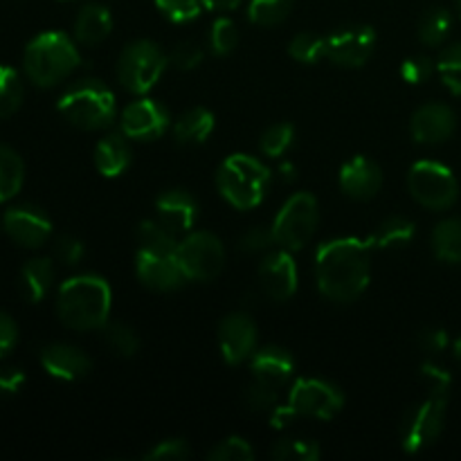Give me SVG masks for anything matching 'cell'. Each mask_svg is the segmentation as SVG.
<instances>
[{"label":"cell","mask_w":461,"mask_h":461,"mask_svg":"<svg viewBox=\"0 0 461 461\" xmlns=\"http://www.w3.org/2000/svg\"><path fill=\"white\" fill-rule=\"evenodd\" d=\"M318 288L327 300L349 304L358 300L372 277V246L369 241L345 237L320 246L315 255Z\"/></svg>","instance_id":"6da1fadb"},{"label":"cell","mask_w":461,"mask_h":461,"mask_svg":"<svg viewBox=\"0 0 461 461\" xmlns=\"http://www.w3.org/2000/svg\"><path fill=\"white\" fill-rule=\"evenodd\" d=\"M113 293L99 275H77L61 284L57 293V315L68 329L95 331L108 322Z\"/></svg>","instance_id":"7a4b0ae2"},{"label":"cell","mask_w":461,"mask_h":461,"mask_svg":"<svg viewBox=\"0 0 461 461\" xmlns=\"http://www.w3.org/2000/svg\"><path fill=\"white\" fill-rule=\"evenodd\" d=\"M81 63V54L63 32H43L27 43L23 66L32 84L50 88L59 84Z\"/></svg>","instance_id":"3957f363"},{"label":"cell","mask_w":461,"mask_h":461,"mask_svg":"<svg viewBox=\"0 0 461 461\" xmlns=\"http://www.w3.org/2000/svg\"><path fill=\"white\" fill-rule=\"evenodd\" d=\"M59 113L72 126L84 131H99L113 124L117 117V99L104 81L95 77L75 81L59 97Z\"/></svg>","instance_id":"277c9868"},{"label":"cell","mask_w":461,"mask_h":461,"mask_svg":"<svg viewBox=\"0 0 461 461\" xmlns=\"http://www.w3.org/2000/svg\"><path fill=\"white\" fill-rule=\"evenodd\" d=\"M270 185V171L257 158L246 153H234L216 174V187L221 196L237 210H252L266 198Z\"/></svg>","instance_id":"5b68a950"},{"label":"cell","mask_w":461,"mask_h":461,"mask_svg":"<svg viewBox=\"0 0 461 461\" xmlns=\"http://www.w3.org/2000/svg\"><path fill=\"white\" fill-rule=\"evenodd\" d=\"M169 68V59L153 41H133L117 61V81L133 95H147Z\"/></svg>","instance_id":"8992f818"},{"label":"cell","mask_w":461,"mask_h":461,"mask_svg":"<svg viewBox=\"0 0 461 461\" xmlns=\"http://www.w3.org/2000/svg\"><path fill=\"white\" fill-rule=\"evenodd\" d=\"M320 223L318 198L309 192H297L284 203L279 214L275 216L273 237L275 243L284 250H300L315 234Z\"/></svg>","instance_id":"52a82bcc"},{"label":"cell","mask_w":461,"mask_h":461,"mask_svg":"<svg viewBox=\"0 0 461 461\" xmlns=\"http://www.w3.org/2000/svg\"><path fill=\"white\" fill-rule=\"evenodd\" d=\"M408 189L419 205L435 212L453 207L459 196V185L453 171L435 160H419L410 167Z\"/></svg>","instance_id":"ba28073f"},{"label":"cell","mask_w":461,"mask_h":461,"mask_svg":"<svg viewBox=\"0 0 461 461\" xmlns=\"http://www.w3.org/2000/svg\"><path fill=\"white\" fill-rule=\"evenodd\" d=\"M176 261L189 282H210L223 270L225 248L216 234L189 232L176 250Z\"/></svg>","instance_id":"9c48e42d"},{"label":"cell","mask_w":461,"mask_h":461,"mask_svg":"<svg viewBox=\"0 0 461 461\" xmlns=\"http://www.w3.org/2000/svg\"><path fill=\"white\" fill-rule=\"evenodd\" d=\"M286 405L295 417L331 421L342 412L345 396L333 383L322 378H302L293 385Z\"/></svg>","instance_id":"30bf717a"},{"label":"cell","mask_w":461,"mask_h":461,"mask_svg":"<svg viewBox=\"0 0 461 461\" xmlns=\"http://www.w3.org/2000/svg\"><path fill=\"white\" fill-rule=\"evenodd\" d=\"M446 405H448V396L430 392V396L421 405L405 414L403 428H401L405 453H421L423 448L439 439L446 421Z\"/></svg>","instance_id":"8fae6325"},{"label":"cell","mask_w":461,"mask_h":461,"mask_svg":"<svg viewBox=\"0 0 461 461\" xmlns=\"http://www.w3.org/2000/svg\"><path fill=\"white\" fill-rule=\"evenodd\" d=\"M376 32L369 25H347L327 36V59L342 68H360L372 59Z\"/></svg>","instance_id":"7c38bea8"},{"label":"cell","mask_w":461,"mask_h":461,"mask_svg":"<svg viewBox=\"0 0 461 461\" xmlns=\"http://www.w3.org/2000/svg\"><path fill=\"white\" fill-rule=\"evenodd\" d=\"M122 133L129 140H142V142H151V140L162 138L167 129L171 126V115L162 104L156 99H135L129 106L122 111L120 115Z\"/></svg>","instance_id":"4fadbf2b"},{"label":"cell","mask_w":461,"mask_h":461,"mask_svg":"<svg viewBox=\"0 0 461 461\" xmlns=\"http://www.w3.org/2000/svg\"><path fill=\"white\" fill-rule=\"evenodd\" d=\"M3 230L23 248H41L52 234V221L41 207L16 205L3 214Z\"/></svg>","instance_id":"5bb4252c"},{"label":"cell","mask_w":461,"mask_h":461,"mask_svg":"<svg viewBox=\"0 0 461 461\" xmlns=\"http://www.w3.org/2000/svg\"><path fill=\"white\" fill-rule=\"evenodd\" d=\"M259 286L273 302H286L297 293V264L291 250L268 252L259 266Z\"/></svg>","instance_id":"9a60e30c"},{"label":"cell","mask_w":461,"mask_h":461,"mask_svg":"<svg viewBox=\"0 0 461 461\" xmlns=\"http://www.w3.org/2000/svg\"><path fill=\"white\" fill-rule=\"evenodd\" d=\"M219 349L228 365H241L257 351V324L248 315L232 313L219 324Z\"/></svg>","instance_id":"2e32d148"},{"label":"cell","mask_w":461,"mask_h":461,"mask_svg":"<svg viewBox=\"0 0 461 461\" xmlns=\"http://www.w3.org/2000/svg\"><path fill=\"white\" fill-rule=\"evenodd\" d=\"M135 273L147 288L158 293H169L183 286L185 275L180 270L176 255H160V252L138 250L135 257Z\"/></svg>","instance_id":"e0dca14e"},{"label":"cell","mask_w":461,"mask_h":461,"mask_svg":"<svg viewBox=\"0 0 461 461\" xmlns=\"http://www.w3.org/2000/svg\"><path fill=\"white\" fill-rule=\"evenodd\" d=\"M455 126H457V117L453 108L439 102L423 104L412 115V138L419 144L432 147V144L446 142L455 133Z\"/></svg>","instance_id":"ac0fdd59"},{"label":"cell","mask_w":461,"mask_h":461,"mask_svg":"<svg viewBox=\"0 0 461 461\" xmlns=\"http://www.w3.org/2000/svg\"><path fill=\"white\" fill-rule=\"evenodd\" d=\"M41 365H43V369L50 376L68 383L86 378L90 367H93L90 358L79 347L66 345V342H52V345L43 347V351H41Z\"/></svg>","instance_id":"d6986e66"},{"label":"cell","mask_w":461,"mask_h":461,"mask_svg":"<svg viewBox=\"0 0 461 461\" xmlns=\"http://www.w3.org/2000/svg\"><path fill=\"white\" fill-rule=\"evenodd\" d=\"M342 192L356 201H369L376 196L383 187L381 167L367 156H354L347 160L340 169Z\"/></svg>","instance_id":"ffe728a7"},{"label":"cell","mask_w":461,"mask_h":461,"mask_svg":"<svg viewBox=\"0 0 461 461\" xmlns=\"http://www.w3.org/2000/svg\"><path fill=\"white\" fill-rule=\"evenodd\" d=\"M250 372L255 381L282 390L295 374V358H293L291 351L282 349L277 345L261 347L250 356Z\"/></svg>","instance_id":"44dd1931"},{"label":"cell","mask_w":461,"mask_h":461,"mask_svg":"<svg viewBox=\"0 0 461 461\" xmlns=\"http://www.w3.org/2000/svg\"><path fill=\"white\" fill-rule=\"evenodd\" d=\"M156 219L171 232H189L198 219V203L185 189H169L156 201Z\"/></svg>","instance_id":"7402d4cb"},{"label":"cell","mask_w":461,"mask_h":461,"mask_svg":"<svg viewBox=\"0 0 461 461\" xmlns=\"http://www.w3.org/2000/svg\"><path fill=\"white\" fill-rule=\"evenodd\" d=\"M131 165V147L129 138H122L120 133H108L95 147V167L106 178H117L124 174Z\"/></svg>","instance_id":"603a6c76"},{"label":"cell","mask_w":461,"mask_h":461,"mask_svg":"<svg viewBox=\"0 0 461 461\" xmlns=\"http://www.w3.org/2000/svg\"><path fill=\"white\" fill-rule=\"evenodd\" d=\"M113 32V14L111 9L99 3H88L81 7L79 16L75 21V39L81 45H99L108 39Z\"/></svg>","instance_id":"cb8c5ba5"},{"label":"cell","mask_w":461,"mask_h":461,"mask_svg":"<svg viewBox=\"0 0 461 461\" xmlns=\"http://www.w3.org/2000/svg\"><path fill=\"white\" fill-rule=\"evenodd\" d=\"M216 120L214 113L207 111V108L196 106L185 111L183 115L176 120L174 124V135L180 144H189V147H196V144L207 142V138L214 131Z\"/></svg>","instance_id":"d4e9b609"},{"label":"cell","mask_w":461,"mask_h":461,"mask_svg":"<svg viewBox=\"0 0 461 461\" xmlns=\"http://www.w3.org/2000/svg\"><path fill=\"white\" fill-rule=\"evenodd\" d=\"M54 282V264L48 257H36L30 259L21 270V288L23 295L30 302L45 300Z\"/></svg>","instance_id":"484cf974"},{"label":"cell","mask_w":461,"mask_h":461,"mask_svg":"<svg viewBox=\"0 0 461 461\" xmlns=\"http://www.w3.org/2000/svg\"><path fill=\"white\" fill-rule=\"evenodd\" d=\"M25 183L23 158L7 144H0V203H7L21 192Z\"/></svg>","instance_id":"4316f807"},{"label":"cell","mask_w":461,"mask_h":461,"mask_svg":"<svg viewBox=\"0 0 461 461\" xmlns=\"http://www.w3.org/2000/svg\"><path fill=\"white\" fill-rule=\"evenodd\" d=\"M432 250L446 264H461V219H446L432 232Z\"/></svg>","instance_id":"83f0119b"},{"label":"cell","mask_w":461,"mask_h":461,"mask_svg":"<svg viewBox=\"0 0 461 461\" xmlns=\"http://www.w3.org/2000/svg\"><path fill=\"white\" fill-rule=\"evenodd\" d=\"M138 246L140 250L176 255V250H178V239H176V232H171L160 221L149 219L138 225Z\"/></svg>","instance_id":"f1b7e54d"},{"label":"cell","mask_w":461,"mask_h":461,"mask_svg":"<svg viewBox=\"0 0 461 461\" xmlns=\"http://www.w3.org/2000/svg\"><path fill=\"white\" fill-rule=\"evenodd\" d=\"M414 239V223L405 216H390L369 239L372 248H403Z\"/></svg>","instance_id":"f546056e"},{"label":"cell","mask_w":461,"mask_h":461,"mask_svg":"<svg viewBox=\"0 0 461 461\" xmlns=\"http://www.w3.org/2000/svg\"><path fill=\"white\" fill-rule=\"evenodd\" d=\"M450 25H453V16L446 7H430L426 9V14L421 16V23H419V39H421L423 45H430V48H437V45L444 43L450 34Z\"/></svg>","instance_id":"4dcf8cb0"},{"label":"cell","mask_w":461,"mask_h":461,"mask_svg":"<svg viewBox=\"0 0 461 461\" xmlns=\"http://www.w3.org/2000/svg\"><path fill=\"white\" fill-rule=\"evenodd\" d=\"M293 9V0H250L248 3V18L261 27L279 25L288 18Z\"/></svg>","instance_id":"1f68e13d"},{"label":"cell","mask_w":461,"mask_h":461,"mask_svg":"<svg viewBox=\"0 0 461 461\" xmlns=\"http://www.w3.org/2000/svg\"><path fill=\"white\" fill-rule=\"evenodd\" d=\"M104 342L120 358H133L140 349V338L129 324H104Z\"/></svg>","instance_id":"d6a6232c"},{"label":"cell","mask_w":461,"mask_h":461,"mask_svg":"<svg viewBox=\"0 0 461 461\" xmlns=\"http://www.w3.org/2000/svg\"><path fill=\"white\" fill-rule=\"evenodd\" d=\"M23 102V81L14 68L0 63V117H9Z\"/></svg>","instance_id":"836d02e7"},{"label":"cell","mask_w":461,"mask_h":461,"mask_svg":"<svg viewBox=\"0 0 461 461\" xmlns=\"http://www.w3.org/2000/svg\"><path fill=\"white\" fill-rule=\"evenodd\" d=\"M288 54L295 61L313 66L320 59H327V39H322L318 34H311V32H302V34L293 36L291 45H288Z\"/></svg>","instance_id":"e575fe53"},{"label":"cell","mask_w":461,"mask_h":461,"mask_svg":"<svg viewBox=\"0 0 461 461\" xmlns=\"http://www.w3.org/2000/svg\"><path fill=\"white\" fill-rule=\"evenodd\" d=\"M277 461H315L322 457V450L315 441L306 439H282L270 450Z\"/></svg>","instance_id":"d590c367"},{"label":"cell","mask_w":461,"mask_h":461,"mask_svg":"<svg viewBox=\"0 0 461 461\" xmlns=\"http://www.w3.org/2000/svg\"><path fill=\"white\" fill-rule=\"evenodd\" d=\"M293 140H295V129L288 122H279L273 124L259 140V149L264 156L268 158H279L291 149Z\"/></svg>","instance_id":"8d00e7d4"},{"label":"cell","mask_w":461,"mask_h":461,"mask_svg":"<svg viewBox=\"0 0 461 461\" xmlns=\"http://www.w3.org/2000/svg\"><path fill=\"white\" fill-rule=\"evenodd\" d=\"M239 43V30L234 25L232 18H216L212 23V30H210V48L212 52L219 54V57H228V54L234 52Z\"/></svg>","instance_id":"74e56055"},{"label":"cell","mask_w":461,"mask_h":461,"mask_svg":"<svg viewBox=\"0 0 461 461\" xmlns=\"http://www.w3.org/2000/svg\"><path fill=\"white\" fill-rule=\"evenodd\" d=\"M437 70H439L441 81L455 95H461V43L450 45L441 52L439 61H437Z\"/></svg>","instance_id":"f35d334b"},{"label":"cell","mask_w":461,"mask_h":461,"mask_svg":"<svg viewBox=\"0 0 461 461\" xmlns=\"http://www.w3.org/2000/svg\"><path fill=\"white\" fill-rule=\"evenodd\" d=\"M156 7L171 23H192L201 16L203 0H156Z\"/></svg>","instance_id":"ab89813d"},{"label":"cell","mask_w":461,"mask_h":461,"mask_svg":"<svg viewBox=\"0 0 461 461\" xmlns=\"http://www.w3.org/2000/svg\"><path fill=\"white\" fill-rule=\"evenodd\" d=\"M207 457L214 461H250L255 459V450L248 444L243 437H228V439L219 441L214 448L207 453Z\"/></svg>","instance_id":"60d3db41"},{"label":"cell","mask_w":461,"mask_h":461,"mask_svg":"<svg viewBox=\"0 0 461 461\" xmlns=\"http://www.w3.org/2000/svg\"><path fill=\"white\" fill-rule=\"evenodd\" d=\"M203 57H205V52H203V48L196 41H183V43H178L169 54H167L169 66L183 72H189L194 70V68L201 66Z\"/></svg>","instance_id":"b9f144b4"},{"label":"cell","mask_w":461,"mask_h":461,"mask_svg":"<svg viewBox=\"0 0 461 461\" xmlns=\"http://www.w3.org/2000/svg\"><path fill=\"white\" fill-rule=\"evenodd\" d=\"M246 403L255 412H273L279 405V390L261 381H255L246 390Z\"/></svg>","instance_id":"7bdbcfd3"},{"label":"cell","mask_w":461,"mask_h":461,"mask_svg":"<svg viewBox=\"0 0 461 461\" xmlns=\"http://www.w3.org/2000/svg\"><path fill=\"white\" fill-rule=\"evenodd\" d=\"M189 457V444L183 439H165L144 453L147 461H183Z\"/></svg>","instance_id":"ee69618b"},{"label":"cell","mask_w":461,"mask_h":461,"mask_svg":"<svg viewBox=\"0 0 461 461\" xmlns=\"http://www.w3.org/2000/svg\"><path fill=\"white\" fill-rule=\"evenodd\" d=\"M432 70H435V63H432L430 57H423V54H417V57L405 59L403 66H401V77L408 84L417 86L423 84L432 77Z\"/></svg>","instance_id":"f6af8a7d"},{"label":"cell","mask_w":461,"mask_h":461,"mask_svg":"<svg viewBox=\"0 0 461 461\" xmlns=\"http://www.w3.org/2000/svg\"><path fill=\"white\" fill-rule=\"evenodd\" d=\"M270 246H275L273 228H264V225H257V228H250L239 241V248L246 255H257V252H266Z\"/></svg>","instance_id":"bcb514c9"},{"label":"cell","mask_w":461,"mask_h":461,"mask_svg":"<svg viewBox=\"0 0 461 461\" xmlns=\"http://www.w3.org/2000/svg\"><path fill=\"white\" fill-rule=\"evenodd\" d=\"M421 374L428 381V385H430L432 394H450V383H453V378H450V374L446 369H441L435 363H426L421 367Z\"/></svg>","instance_id":"7dc6e473"},{"label":"cell","mask_w":461,"mask_h":461,"mask_svg":"<svg viewBox=\"0 0 461 461\" xmlns=\"http://www.w3.org/2000/svg\"><path fill=\"white\" fill-rule=\"evenodd\" d=\"M84 257L86 248L77 237H61L57 241V259L66 266H77Z\"/></svg>","instance_id":"c3c4849f"},{"label":"cell","mask_w":461,"mask_h":461,"mask_svg":"<svg viewBox=\"0 0 461 461\" xmlns=\"http://www.w3.org/2000/svg\"><path fill=\"white\" fill-rule=\"evenodd\" d=\"M18 342V327L7 313L0 311V358L9 354Z\"/></svg>","instance_id":"681fc988"},{"label":"cell","mask_w":461,"mask_h":461,"mask_svg":"<svg viewBox=\"0 0 461 461\" xmlns=\"http://www.w3.org/2000/svg\"><path fill=\"white\" fill-rule=\"evenodd\" d=\"M25 385V374L16 367L0 369V396H14Z\"/></svg>","instance_id":"f907efd6"},{"label":"cell","mask_w":461,"mask_h":461,"mask_svg":"<svg viewBox=\"0 0 461 461\" xmlns=\"http://www.w3.org/2000/svg\"><path fill=\"white\" fill-rule=\"evenodd\" d=\"M419 340L426 351H444L448 347V333L444 329H426Z\"/></svg>","instance_id":"816d5d0a"},{"label":"cell","mask_w":461,"mask_h":461,"mask_svg":"<svg viewBox=\"0 0 461 461\" xmlns=\"http://www.w3.org/2000/svg\"><path fill=\"white\" fill-rule=\"evenodd\" d=\"M243 0H203L207 9H216V12H230V9H237Z\"/></svg>","instance_id":"f5cc1de1"},{"label":"cell","mask_w":461,"mask_h":461,"mask_svg":"<svg viewBox=\"0 0 461 461\" xmlns=\"http://www.w3.org/2000/svg\"><path fill=\"white\" fill-rule=\"evenodd\" d=\"M279 174H282L284 180H295V167H293V162L279 165Z\"/></svg>","instance_id":"db71d44e"},{"label":"cell","mask_w":461,"mask_h":461,"mask_svg":"<svg viewBox=\"0 0 461 461\" xmlns=\"http://www.w3.org/2000/svg\"><path fill=\"white\" fill-rule=\"evenodd\" d=\"M455 358H457L461 365V338H457V342H455Z\"/></svg>","instance_id":"11a10c76"},{"label":"cell","mask_w":461,"mask_h":461,"mask_svg":"<svg viewBox=\"0 0 461 461\" xmlns=\"http://www.w3.org/2000/svg\"><path fill=\"white\" fill-rule=\"evenodd\" d=\"M457 3H459V14H461V0H457Z\"/></svg>","instance_id":"9f6ffc18"}]
</instances>
